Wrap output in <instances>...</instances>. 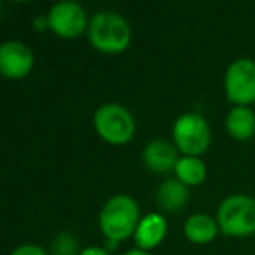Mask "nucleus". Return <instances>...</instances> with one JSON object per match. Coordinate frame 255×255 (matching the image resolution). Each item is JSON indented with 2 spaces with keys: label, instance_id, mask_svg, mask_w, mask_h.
<instances>
[{
  "label": "nucleus",
  "instance_id": "4468645a",
  "mask_svg": "<svg viewBox=\"0 0 255 255\" xmlns=\"http://www.w3.org/2000/svg\"><path fill=\"white\" fill-rule=\"evenodd\" d=\"M173 171L178 180L187 185V187L189 185H199L206 178L205 161L194 156H182Z\"/></svg>",
  "mask_w": 255,
  "mask_h": 255
},
{
  "label": "nucleus",
  "instance_id": "a211bd4d",
  "mask_svg": "<svg viewBox=\"0 0 255 255\" xmlns=\"http://www.w3.org/2000/svg\"><path fill=\"white\" fill-rule=\"evenodd\" d=\"M33 28L39 30V32L49 28V18H47V16H42V14L35 16V19H33Z\"/></svg>",
  "mask_w": 255,
  "mask_h": 255
},
{
  "label": "nucleus",
  "instance_id": "423d86ee",
  "mask_svg": "<svg viewBox=\"0 0 255 255\" xmlns=\"http://www.w3.org/2000/svg\"><path fill=\"white\" fill-rule=\"evenodd\" d=\"M226 95L234 105L248 107L255 102V61L238 58L227 67L224 75Z\"/></svg>",
  "mask_w": 255,
  "mask_h": 255
},
{
  "label": "nucleus",
  "instance_id": "f257e3e1",
  "mask_svg": "<svg viewBox=\"0 0 255 255\" xmlns=\"http://www.w3.org/2000/svg\"><path fill=\"white\" fill-rule=\"evenodd\" d=\"M138 203L126 194L112 196L100 212V229L107 240L121 243L135 234L140 222Z\"/></svg>",
  "mask_w": 255,
  "mask_h": 255
},
{
  "label": "nucleus",
  "instance_id": "ddd939ff",
  "mask_svg": "<svg viewBox=\"0 0 255 255\" xmlns=\"http://www.w3.org/2000/svg\"><path fill=\"white\" fill-rule=\"evenodd\" d=\"M184 233L187 240L196 245L210 243L219 233V224L206 213H194L185 220Z\"/></svg>",
  "mask_w": 255,
  "mask_h": 255
},
{
  "label": "nucleus",
  "instance_id": "7ed1b4c3",
  "mask_svg": "<svg viewBox=\"0 0 255 255\" xmlns=\"http://www.w3.org/2000/svg\"><path fill=\"white\" fill-rule=\"evenodd\" d=\"M219 229L227 236H250L255 233V199L247 194H231L217 210Z\"/></svg>",
  "mask_w": 255,
  "mask_h": 255
},
{
  "label": "nucleus",
  "instance_id": "6ab92c4d",
  "mask_svg": "<svg viewBox=\"0 0 255 255\" xmlns=\"http://www.w3.org/2000/svg\"><path fill=\"white\" fill-rule=\"evenodd\" d=\"M123 255H150V254L145 250H140V248H131V250H128L126 254H123Z\"/></svg>",
  "mask_w": 255,
  "mask_h": 255
},
{
  "label": "nucleus",
  "instance_id": "6e6552de",
  "mask_svg": "<svg viewBox=\"0 0 255 255\" xmlns=\"http://www.w3.org/2000/svg\"><path fill=\"white\" fill-rule=\"evenodd\" d=\"M33 53L21 40H7L0 46V72L9 79H21L32 72Z\"/></svg>",
  "mask_w": 255,
  "mask_h": 255
},
{
  "label": "nucleus",
  "instance_id": "39448f33",
  "mask_svg": "<svg viewBox=\"0 0 255 255\" xmlns=\"http://www.w3.org/2000/svg\"><path fill=\"white\" fill-rule=\"evenodd\" d=\"M210 126L201 114L189 112L180 116L173 124V142L175 147L184 156L199 157L210 147Z\"/></svg>",
  "mask_w": 255,
  "mask_h": 255
},
{
  "label": "nucleus",
  "instance_id": "dca6fc26",
  "mask_svg": "<svg viewBox=\"0 0 255 255\" xmlns=\"http://www.w3.org/2000/svg\"><path fill=\"white\" fill-rule=\"evenodd\" d=\"M11 255H47V252L39 245H21V247L14 248Z\"/></svg>",
  "mask_w": 255,
  "mask_h": 255
},
{
  "label": "nucleus",
  "instance_id": "f3484780",
  "mask_svg": "<svg viewBox=\"0 0 255 255\" xmlns=\"http://www.w3.org/2000/svg\"><path fill=\"white\" fill-rule=\"evenodd\" d=\"M79 255H110V252L102 247H86Z\"/></svg>",
  "mask_w": 255,
  "mask_h": 255
},
{
  "label": "nucleus",
  "instance_id": "0eeeda50",
  "mask_svg": "<svg viewBox=\"0 0 255 255\" xmlns=\"http://www.w3.org/2000/svg\"><path fill=\"white\" fill-rule=\"evenodd\" d=\"M47 18H49V28L65 39L79 37L89 26L84 7L72 0H63L54 4L49 9Z\"/></svg>",
  "mask_w": 255,
  "mask_h": 255
},
{
  "label": "nucleus",
  "instance_id": "20e7f679",
  "mask_svg": "<svg viewBox=\"0 0 255 255\" xmlns=\"http://www.w3.org/2000/svg\"><path fill=\"white\" fill-rule=\"evenodd\" d=\"M95 129L107 143L123 145L135 135V119L126 107L119 103H103L93 116Z\"/></svg>",
  "mask_w": 255,
  "mask_h": 255
},
{
  "label": "nucleus",
  "instance_id": "9d476101",
  "mask_svg": "<svg viewBox=\"0 0 255 255\" xmlns=\"http://www.w3.org/2000/svg\"><path fill=\"white\" fill-rule=\"evenodd\" d=\"M168 233V222L163 213H147L138 222V227L135 231V243L140 250H150L156 248L164 240Z\"/></svg>",
  "mask_w": 255,
  "mask_h": 255
},
{
  "label": "nucleus",
  "instance_id": "f8f14e48",
  "mask_svg": "<svg viewBox=\"0 0 255 255\" xmlns=\"http://www.w3.org/2000/svg\"><path fill=\"white\" fill-rule=\"evenodd\" d=\"M226 128L236 140H248L255 135V114L248 107H234L226 117Z\"/></svg>",
  "mask_w": 255,
  "mask_h": 255
},
{
  "label": "nucleus",
  "instance_id": "1a4fd4ad",
  "mask_svg": "<svg viewBox=\"0 0 255 255\" xmlns=\"http://www.w3.org/2000/svg\"><path fill=\"white\" fill-rule=\"evenodd\" d=\"M142 159L145 166L154 173H168L170 170H175L180 157H178V149L173 143L157 138L145 145Z\"/></svg>",
  "mask_w": 255,
  "mask_h": 255
},
{
  "label": "nucleus",
  "instance_id": "9b49d317",
  "mask_svg": "<svg viewBox=\"0 0 255 255\" xmlns=\"http://www.w3.org/2000/svg\"><path fill=\"white\" fill-rule=\"evenodd\" d=\"M157 205L164 210V212L175 213L182 210L189 201V189L185 184H182L178 178H168L157 189Z\"/></svg>",
  "mask_w": 255,
  "mask_h": 255
},
{
  "label": "nucleus",
  "instance_id": "2eb2a0df",
  "mask_svg": "<svg viewBox=\"0 0 255 255\" xmlns=\"http://www.w3.org/2000/svg\"><path fill=\"white\" fill-rule=\"evenodd\" d=\"M51 252L53 255H79V241L72 233H60L54 236L53 243H51Z\"/></svg>",
  "mask_w": 255,
  "mask_h": 255
},
{
  "label": "nucleus",
  "instance_id": "f03ea898",
  "mask_svg": "<svg viewBox=\"0 0 255 255\" xmlns=\"http://www.w3.org/2000/svg\"><path fill=\"white\" fill-rule=\"evenodd\" d=\"M88 39L95 49L116 54L129 46L131 28L126 19L117 12L100 11L89 19Z\"/></svg>",
  "mask_w": 255,
  "mask_h": 255
}]
</instances>
